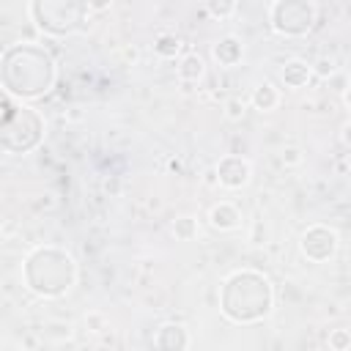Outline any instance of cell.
<instances>
[{
  "mask_svg": "<svg viewBox=\"0 0 351 351\" xmlns=\"http://www.w3.org/2000/svg\"><path fill=\"white\" fill-rule=\"evenodd\" d=\"M107 3H110V0H91V6H93V9H105Z\"/></svg>",
  "mask_w": 351,
  "mask_h": 351,
  "instance_id": "7a4b0ae2",
  "label": "cell"
},
{
  "mask_svg": "<svg viewBox=\"0 0 351 351\" xmlns=\"http://www.w3.org/2000/svg\"><path fill=\"white\" fill-rule=\"evenodd\" d=\"M195 71H198V74L203 71V61L192 55V58H187V61H184V69H181V74H184V77H192Z\"/></svg>",
  "mask_w": 351,
  "mask_h": 351,
  "instance_id": "6da1fadb",
  "label": "cell"
}]
</instances>
